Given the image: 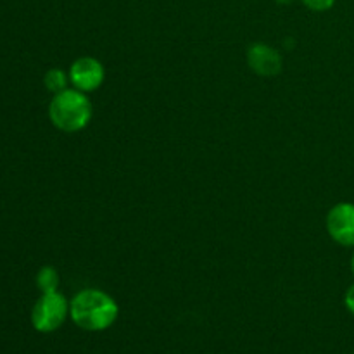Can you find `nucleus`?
<instances>
[{
	"mask_svg": "<svg viewBox=\"0 0 354 354\" xmlns=\"http://www.w3.org/2000/svg\"><path fill=\"white\" fill-rule=\"evenodd\" d=\"M69 83L73 88L80 90V92H95L106 78V69H104L102 62L95 57H80L69 66Z\"/></svg>",
	"mask_w": 354,
	"mask_h": 354,
	"instance_id": "4",
	"label": "nucleus"
},
{
	"mask_svg": "<svg viewBox=\"0 0 354 354\" xmlns=\"http://www.w3.org/2000/svg\"><path fill=\"white\" fill-rule=\"evenodd\" d=\"M248 64L256 75L265 76H277L282 71V55L273 47L266 44H252L248 48Z\"/></svg>",
	"mask_w": 354,
	"mask_h": 354,
	"instance_id": "6",
	"label": "nucleus"
},
{
	"mask_svg": "<svg viewBox=\"0 0 354 354\" xmlns=\"http://www.w3.org/2000/svg\"><path fill=\"white\" fill-rule=\"evenodd\" d=\"M68 83H69V75L64 71V69L52 68L48 69L44 76L45 88H47L48 92L54 93V95L68 88Z\"/></svg>",
	"mask_w": 354,
	"mask_h": 354,
	"instance_id": "7",
	"label": "nucleus"
},
{
	"mask_svg": "<svg viewBox=\"0 0 354 354\" xmlns=\"http://www.w3.org/2000/svg\"><path fill=\"white\" fill-rule=\"evenodd\" d=\"M351 272H353V275H354V252H353V258H351Z\"/></svg>",
	"mask_w": 354,
	"mask_h": 354,
	"instance_id": "12",
	"label": "nucleus"
},
{
	"mask_svg": "<svg viewBox=\"0 0 354 354\" xmlns=\"http://www.w3.org/2000/svg\"><path fill=\"white\" fill-rule=\"evenodd\" d=\"M37 287L41 294L55 292L59 287V273L54 266H44L37 273Z\"/></svg>",
	"mask_w": 354,
	"mask_h": 354,
	"instance_id": "8",
	"label": "nucleus"
},
{
	"mask_svg": "<svg viewBox=\"0 0 354 354\" xmlns=\"http://www.w3.org/2000/svg\"><path fill=\"white\" fill-rule=\"evenodd\" d=\"M69 317V303L59 290L45 292L38 297L31 310V325L37 332L50 334L64 325Z\"/></svg>",
	"mask_w": 354,
	"mask_h": 354,
	"instance_id": "3",
	"label": "nucleus"
},
{
	"mask_svg": "<svg viewBox=\"0 0 354 354\" xmlns=\"http://www.w3.org/2000/svg\"><path fill=\"white\" fill-rule=\"evenodd\" d=\"M308 9L315 10V12H325V10L332 9L335 0H301Z\"/></svg>",
	"mask_w": 354,
	"mask_h": 354,
	"instance_id": "9",
	"label": "nucleus"
},
{
	"mask_svg": "<svg viewBox=\"0 0 354 354\" xmlns=\"http://www.w3.org/2000/svg\"><path fill=\"white\" fill-rule=\"evenodd\" d=\"M120 308L107 292L100 289H83L69 301V317L76 327L86 332H102L113 327Z\"/></svg>",
	"mask_w": 354,
	"mask_h": 354,
	"instance_id": "1",
	"label": "nucleus"
},
{
	"mask_svg": "<svg viewBox=\"0 0 354 354\" xmlns=\"http://www.w3.org/2000/svg\"><path fill=\"white\" fill-rule=\"evenodd\" d=\"M93 116V107L85 92L66 88L55 93L48 104V118L57 130L76 133L88 127Z\"/></svg>",
	"mask_w": 354,
	"mask_h": 354,
	"instance_id": "2",
	"label": "nucleus"
},
{
	"mask_svg": "<svg viewBox=\"0 0 354 354\" xmlns=\"http://www.w3.org/2000/svg\"><path fill=\"white\" fill-rule=\"evenodd\" d=\"M327 232L337 244L354 248V204L339 203L328 211Z\"/></svg>",
	"mask_w": 354,
	"mask_h": 354,
	"instance_id": "5",
	"label": "nucleus"
},
{
	"mask_svg": "<svg viewBox=\"0 0 354 354\" xmlns=\"http://www.w3.org/2000/svg\"><path fill=\"white\" fill-rule=\"evenodd\" d=\"M344 304H346V308H348L349 313L354 315V283H353L351 287H349L348 292H346V296H344Z\"/></svg>",
	"mask_w": 354,
	"mask_h": 354,
	"instance_id": "10",
	"label": "nucleus"
},
{
	"mask_svg": "<svg viewBox=\"0 0 354 354\" xmlns=\"http://www.w3.org/2000/svg\"><path fill=\"white\" fill-rule=\"evenodd\" d=\"M277 3H280V6H289V3H294L296 0H275Z\"/></svg>",
	"mask_w": 354,
	"mask_h": 354,
	"instance_id": "11",
	"label": "nucleus"
}]
</instances>
